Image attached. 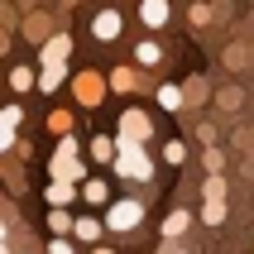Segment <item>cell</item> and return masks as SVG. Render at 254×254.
<instances>
[{
    "label": "cell",
    "instance_id": "obj_14",
    "mask_svg": "<svg viewBox=\"0 0 254 254\" xmlns=\"http://www.w3.org/2000/svg\"><path fill=\"white\" fill-rule=\"evenodd\" d=\"M10 86H14V91H24V86H34V72H29V67H14V72H10Z\"/></svg>",
    "mask_w": 254,
    "mask_h": 254
},
{
    "label": "cell",
    "instance_id": "obj_23",
    "mask_svg": "<svg viewBox=\"0 0 254 254\" xmlns=\"http://www.w3.org/2000/svg\"><path fill=\"white\" fill-rule=\"evenodd\" d=\"M96 254H111V250H96Z\"/></svg>",
    "mask_w": 254,
    "mask_h": 254
},
{
    "label": "cell",
    "instance_id": "obj_8",
    "mask_svg": "<svg viewBox=\"0 0 254 254\" xmlns=\"http://www.w3.org/2000/svg\"><path fill=\"white\" fill-rule=\"evenodd\" d=\"M63 58H67V39H53L48 48H43V63H48V67H53V63H63Z\"/></svg>",
    "mask_w": 254,
    "mask_h": 254
},
{
    "label": "cell",
    "instance_id": "obj_19",
    "mask_svg": "<svg viewBox=\"0 0 254 254\" xmlns=\"http://www.w3.org/2000/svg\"><path fill=\"white\" fill-rule=\"evenodd\" d=\"M163 158H168V163H183V158H187V149H183V144H178V139H173L168 149H163Z\"/></svg>",
    "mask_w": 254,
    "mask_h": 254
},
{
    "label": "cell",
    "instance_id": "obj_3",
    "mask_svg": "<svg viewBox=\"0 0 254 254\" xmlns=\"http://www.w3.org/2000/svg\"><path fill=\"white\" fill-rule=\"evenodd\" d=\"M120 29H125L120 10H101V14H96V24H91V34H96L101 43H111V39H120Z\"/></svg>",
    "mask_w": 254,
    "mask_h": 254
},
{
    "label": "cell",
    "instance_id": "obj_5",
    "mask_svg": "<svg viewBox=\"0 0 254 254\" xmlns=\"http://www.w3.org/2000/svg\"><path fill=\"white\" fill-rule=\"evenodd\" d=\"M14 125H19V106H5L0 111V154L14 144Z\"/></svg>",
    "mask_w": 254,
    "mask_h": 254
},
{
    "label": "cell",
    "instance_id": "obj_20",
    "mask_svg": "<svg viewBox=\"0 0 254 254\" xmlns=\"http://www.w3.org/2000/svg\"><path fill=\"white\" fill-rule=\"evenodd\" d=\"M48 226H53V230H72V221H67L63 211H53V216H48Z\"/></svg>",
    "mask_w": 254,
    "mask_h": 254
},
{
    "label": "cell",
    "instance_id": "obj_6",
    "mask_svg": "<svg viewBox=\"0 0 254 254\" xmlns=\"http://www.w3.org/2000/svg\"><path fill=\"white\" fill-rule=\"evenodd\" d=\"M144 134H149V120H144L139 111H129V115H125V134H120V144H139Z\"/></svg>",
    "mask_w": 254,
    "mask_h": 254
},
{
    "label": "cell",
    "instance_id": "obj_10",
    "mask_svg": "<svg viewBox=\"0 0 254 254\" xmlns=\"http://www.w3.org/2000/svg\"><path fill=\"white\" fill-rule=\"evenodd\" d=\"M58 82H63V63H53V67H43V77H39V86H43V91H53Z\"/></svg>",
    "mask_w": 254,
    "mask_h": 254
},
{
    "label": "cell",
    "instance_id": "obj_12",
    "mask_svg": "<svg viewBox=\"0 0 254 254\" xmlns=\"http://www.w3.org/2000/svg\"><path fill=\"white\" fill-rule=\"evenodd\" d=\"M201 221H206V226H221V221H226V206H221V201H206Z\"/></svg>",
    "mask_w": 254,
    "mask_h": 254
},
{
    "label": "cell",
    "instance_id": "obj_21",
    "mask_svg": "<svg viewBox=\"0 0 254 254\" xmlns=\"http://www.w3.org/2000/svg\"><path fill=\"white\" fill-rule=\"evenodd\" d=\"M48 254H72V245L67 240H53V245H48Z\"/></svg>",
    "mask_w": 254,
    "mask_h": 254
},
{
    "label": "cell",
    "instance_id": "obj_4",
    "mask_svg": "<svg viewBox=\"0 0 254 254\" xmlns=\"http://www.w3.org/2000/svg\"><path fill=\"white\" fill-rule=\"evenodd\" d=\"M139 19L149 29H163V24H168V0H144V5H139Z\"/></svg>",
    "mask_w": 254,
    "mask_h": 254
},
{
    "label": "cell",
    "instance_id": "obj_9",
    "mask_svg": "<svg viewBox=\"0 0 254 254\" xmlns=\"http://www.w3.org/2000/svg\"><path fill=\"white\" fill-rule=\"evenodd\" d=\"M72 235H77V240H96V235H101V226H96V221H86V216H82V221L72 226Z\"/></svg>",
    "mask_w": 254,
    "mask_h": 254
},
{
    "label": "cell",
    "instance_id": "obj_22",
    "mask_svg": "<svg viewBox=\"0 0 254 254\" xmlns=\"http://www.w3.org/2000/svg\"><path fill=\"white\" fill-rule=\"evenodd\" d=\"M0 240H5V226H0Z\"/></svg>",
    "mask_w": 254,
    "mask_h": 254
},
{
    "label": "cell",
    "instance_id": "obj_1",
    "mask_svg": "<svg viewBox=\"0 0 254 254\" xmlns=\"http://www.w3.org/2000/svg\"><path fill=\"white\" fill-rule=\"evenodd\" d=\"M115 168H120V178H134V183H144V178L154 173V163L144 158L139 144H120V154H115Z\"/></svg>",
    "mask_w": 254,
    "mask_h": 254
},
{
    "label": "cell",
    "instance_id": "obj_17",
    "mask_svg": "<svg viewBox=\"0 0 254 254\" xmlns=\"http://www.w3.org/2000/svg\"><path fill=\"white\" fill-rule=\"evenodd\" d=\"M226 197V183H221V178H206V201H221Z\"/></svg>",
    "mask_w": 254,
    "mask_h": 254
},
{
    "label": "cell",
    "instance_id": "obj_15",
    "mask_svg": "<svg viewBox=\"0 0 254 254\" xmlns=\"http://www.w3.org/2000/svg\"><path fill=\"white\" fill-rule=\"evenodd\" d=\"M67 197H72V187H67V183H53V187H48V201H53V206H63Z\"/></svg>",
    "mask_w": 254,
    "mask_h": 254
},
{
    "label": "cell",
    "instance_id": "obj_7",
    "mask_svg": "<svg viewBox=\"0 0 254 254\" xmlns=\"http://www.w3.org/2000/svg\"><path fill=\"white\" fill-rule=\"evenodd\" d=\"M187 221H192V216H187V211H173L168 221H163V235H168V240H178V235H183V230H187Z\"/></svg>",
    "mask_w": 254,
    "mask_h": 254
},
{
    "label": "cell",
    "instance_id": "obj_2",
    "mask_svg": "<svg viewBox=\"0 0 254 254\" xmlns=\"http://www.w3.org/2000/svg\"><path fill=\"white\" fill-rule=\"evenodd\" d=\"M139 221H144V206H139V201H115L111 216H106V226H111V230H134Z\"/></svg>",
    "mask_w": 254,
    "mask_h": 254
},
{
    "label": "cell",
    "instance_id": "obj_13",
    "mask_svg": "<svg viewBox=\"0 0 254 254\" xmlns=\"http://www.w3.org/2000/svg\"><path fill=\"white\" fill-rule=\"evenodd\" d=\"M134 58H139L144 67H154V63H158L163 53H158V43H139V53H134Z\"/></svg>",
    "mask_w": 254,
    "mask_h": 254
},
{
    "label": "cell",
    "instance_id": "obj_16",
    "mask_svg": "<svg viewBox=\"0 0 254 254\" xmlns=\"http://www.w3.org/2000/svg\"><path fill=\"white\" fill-rule=\"evenodd\" d=\"M82 197L101 206V201H106V183H86V187H82Z\"/></svg>",
    "mask_w": 254,
    "mask_h": 254
},
{
    "label": "cell",
    "instance_id": "obj_18",
    "mask_svg": "<svg viewBox=\"0 0 254 254\" xmlns=\"http://www.w3.org/2000/svg\"><path fill=\"white\" fill-rule=\"evenodd\" d=\"M91 158H115V144L111 139H96V144H91Z\"/></svg>",
    "mask_w": 254,
    "mask_h": 254
},
{
    "label": "cell",
    "instance_id": "obj_24",
    "mask_svg": "<svg viewBox=\"0 0 254 254\" xmlns=\"http://www.w3.org/2000/svg\"><path fill=\"white\" fill-rule=\"evenodd\" d=\"M0 254H5V245H0Z\"/></svg>",
    "mask_w": 254,
    "mask_h": 254
},
{
    "label": "cell",
    "instance_id": "obj_11",
    "mask_svg": "<svg viewBox=\"0 0 254 254\" xmlns=\"http://www.w3.org/2000/svg\"><path fill=\"white\" fill-rule=\"evenodd\" d=\"M158 101H163V111H178V106H183V91H178V86H163Z\"/></svg>",
    "mask_w": 254,
    "mask_h": 254
}]
</instances>
